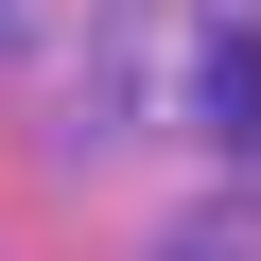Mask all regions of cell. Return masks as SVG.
<instances>
[{
  "mask_svg": "<svg viewBox=\"0 0 261 261\" xmlns=\"http://www.w3.org/2000/svg\"><path fill=\"white\" fill-rule=\"evenodd\" d=\"M122 70H140V122H209V140L261 122V35L226 0H140L122 18Z\"/></svg>",
  "mask_w": 261,
  "mask_h": 261,
  "instance_id": "1",
  "label": "cell"
},
{
  "mask_svg": "<svg viewBox=\"0 0 261 261\" xmlns=\"http://www.w3.org/2000/svg\"><path fill=\"white\" fill-rule=\"evenodd\" d=\"M192 261H261V192L244 209H192Z\"/></svg>",
  "mask_w": 261,
  "mask_h": 261,
  "instance_id": "2",
  "label": "cell"
}]
</instances>
